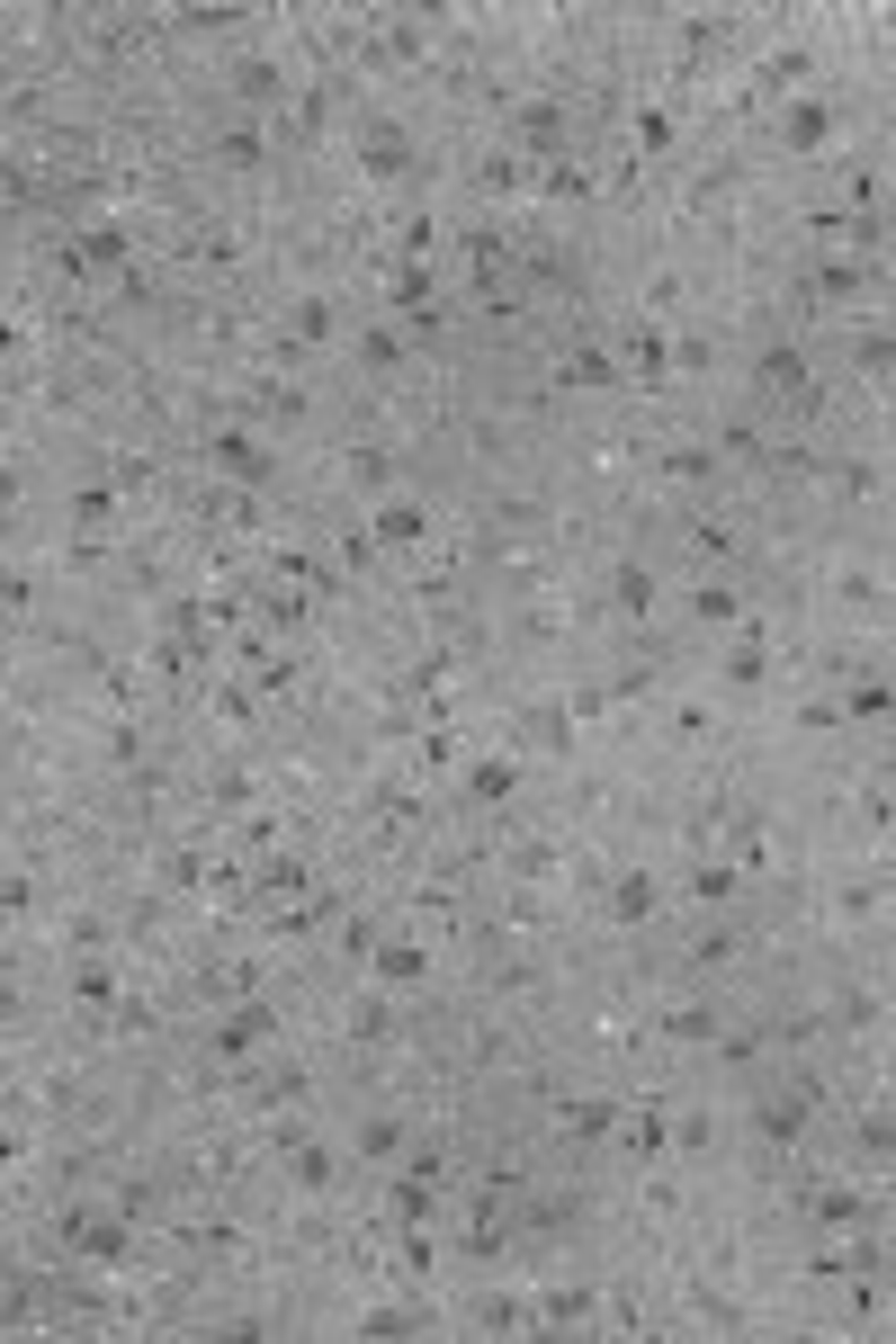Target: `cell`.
<instances>
[{
    "label": "cell",
    "instance_id": "cell-1",
    "mask_svg": "<svg viewBox=\"0 0 896 1344\" xmlns=\"http://www.w3.org/2000/svg\"><path fill=\"white\" fill-rule=\"evenodd\" d=\"M762 395L771 403H806L816 385H806V358L798 350H762Z\"/></svg>",
    "mask_w": 896,
    "mask_h": 1344
},
{
    "label": "cell",
    "instance_id": "cell-9",
    "mask_svg": "<svg viewBox=\"0 0 896 1344\" xmlns=\"http://www.w3.org/2000/svg\"><path fill=\"white\" fill-rule=\"evenodd\" d=\"M691 609H699V619H717V627H726V619H736V592H726V582H708V592H699Z\"/></svg>",
    "mask_w": 896,
    "mask_h": 1344
},
{
    "label": "cell",
    "instance_id": "cell-4",
    "mask_svg": "<svg viewBox=\"0 0 896 1344\" xmlns=\"http://www.w3.org/2000/svg\"><path fill=\"white\" fill-rule=\"evenodd\" d=\"M609 1120H619V1102H565V1129H582V1139L609 1129Z\"/></svg>",
    "mask_w": 896,
    "mask_h": 1344
},
{
    "label": "cell",
    "instance_id": "cell-2",
    "mask_svg": "<svg viewBox=\"0 0 896 1344\" xmlns=\"http://www.w3.org/2000/svg\"><path fill=\"white\" fill-rule=\"evenodd\" d=\"M216 467H224V475H243V484H260V475H269V457H260L251 440H216Z\"/></svg>",
    "mask_w": 896,
    "mask_h": 1344
},
{
    "label": "cell",
    "instance_id": "cell-5",
    "mask_svg": "<svg viewBox=\"0 0 896 1344\" xmlns=\"http://www.w3.org/2000/svg\"><path fill=\"white\" fill-rule=\"evenodd\" d=\"M798 1129H806V1112H798V1102H771V1112H762V1139H798Z\"/></svg>",
    "mask_w": 896,
    "mask_h": 1344
},
{
    "label": "cell",
    "instance_id": "cell-3",
    "mask_svg": "<svg viewBox=\"0 0 896 1344\" xmlns=\"http://www.w3.org/2000/svg\"><path fill=\"white\" fill-rule=\"evenodd\" d=\"M422 968H430V950H413V941H395V950H385V960H377V977L413 986V977H422Z\"/></svg>",
    "mask_w": 896,
    "mask_h": 1344
},
{
    "label": "cell",
    "instance_id": "cell-7",
    "mask_svg": "<svg viewBox=\"0 0 896 1344\" xmlns=\"http://www.w3.org/2000/svg\"><path fill=\"white\" fill-rule=\"evenodd\" d=\"M654 601V574H637V565H619V609H646Z\"/></svg>",
    "mask_w": 896,
    "mask_h": 1344
},
{
    "label": "cell",
    "instance_id": "cell-6",
    "mask_svg": "<svg viewBox=\"0 0 896 1344\" xmlns=\"http://www.w3.org/2000/svg\"><path fill=\"white\" fill-rule=\"evenodd\" d=\"M691 896H699V905H717V896H736V870H726V861H717V870H691Z\"/></svg>",
    "mask_w": 896,
    "mask_h": 1344
},
{
    "label": "cell",
    "instance_id": "cell-10",
    "mask_svg": "<svg viewBox=\"0 0 896 1344\" xmlns=\"http://www.w3.org/2000/svg\"><path fill=\"white\" fill-rule=\"evenodd\" d=\"M762 672H771V664H762V654H753V646H736V654H726V681H744V691H753Z\"/></svg>",
    "mask_w": 896,
    "mask_h": 1344
},
{
    "label": "cell",
    "instance_id": "cell-8",
    "mask_svg": "<svg viewBox=\"0 0 896 1344\" xmlns=\"http://www.w3.org/2000/svg\"><path fill=\"white\" fill-rule=\"evenodd\" d=\"M475 798H512V762H475Z\"/></svg>",
    "mask_w": 896,
    "mask_h": 1344
}]
</instances>
